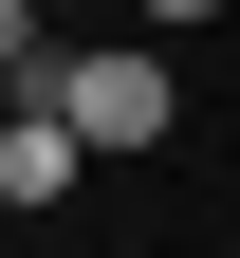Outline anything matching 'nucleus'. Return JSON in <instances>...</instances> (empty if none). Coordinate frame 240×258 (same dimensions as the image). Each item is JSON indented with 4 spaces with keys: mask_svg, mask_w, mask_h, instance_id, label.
<instances>
[{
    "mask_svg": "<svg viewBox=\"0 0 240 258\" xmlns=\"http://www.w3.org/2000/svg\"><path fill=\"white\" fill-rule=\"evenodd\" d=\"M37 111L74 129V148H166V129H185V74H166L148 37H56Z\"/></svg>",
    "mask_w": 240,
    "mask_h": 258,
    "instance_id": "f257e3e1",
    "label": "nucleus"
},
{
    "mask_svg": "<svg viewBox=\"0 0 240 258\" xmlns=\"http://www.w3.org/2000/svg\"><path fill=\"white\" fill-rule=\"evenodd\" d=\"M74 184H92V148H74V129H56V111H0V221L74 203Z\"/></svg>",
    "mask_w": 240,
    "mask_h": 258,
    "instance_id": "f03ea898",
    "label": "nucleus"
},
{
    "mask_svg": "<svg viewBox=\"0 0 240 258\" xmlns=\"http://www.w3.org/2000/svg\"><path fill=\"white\" fill-rule=\"evenodd\" d=\"M37 74H56V19H37V0H0V111H37Z\"/></svg>",
    "mask_w": 240,
    "mask_h": 258,
    "instance_id": "7ed1b4c3",
    "label": "nucleus"
},
{
    "mask_svg": "<svg viewBox=\"0 0 240 258\" xmlns=\"http://www.w3.org/2000/svg\"><path fill=\"white\" fill-rule=\"evenodd\" d=\"M129 19H148V55H166V37H203V19H222V0H129Z\"/></svg>",
    "mask_w": 240,
    "mask_h": 258,
    "instance_id": "20e7f679",
    "label": "nucleus"
},
{
    "mask_svg": "<svg viewBox=\"0 0 240 258\" xmlns=\"http://www.w3.org/2000/svg\"><path fill=\"white\" fill-rule=\"evenodd\" d=\"M37 19H56V37H74V19H92V0H37Z\"/></svg>",
    "mask_w": 240,
    "mask_h": 258,
    "instance_id": "39448f33",
    "label": "nucleus"
},
{
    "mask_svg": "<svg viewBox=\"0 0 240 258\" xmlns=\"http://www.w3.org/2000/svg\"><path fill=\"white\" fill-rule=\"evenodd\" d=\"M0 240H19V221H0Z\"/></svg>",
    "mask_w": 240,
    "mask_h": 258,
    "instance_id": "423d86ee",
    "label": "nucleus"
}]
</instances>
